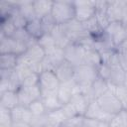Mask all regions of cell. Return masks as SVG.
<instances>
[{
    "label": "cell",
    "mask_w": 127,
    "mask_h": 127,
    "mask_svg": "<svg viewBox=\"0 0 127 127\" xmlns=\"http://www.w3.org/2000/svg\"><path fill=\"white\" fill-rule=\"evenodd\" d=\"M53 19L57 25H64L75 18L74 2L70 1H56L53 4L52 13Z\"/></svg>",
    "instance_id": "1"
},
{
    "label": "cell",
    "mask_w": 127,
    "mask_h": 127,
    "mask_svg": "<svg viewBox=\"0 0 127 127\" xmlns=\"http://www.w3.org/2000/svg\"><path fill=\"white\" fill-rule=\"evenodd\" d=\"M97 77H98V73L96 67L87 64L74 66L73 80L78 85L79 91H81L86 87H89Z\"/></svg>",
    "instance_id": "2"
},
{
    "label": "cell",
    "mask_w": 127,
    "mask_h": 127,
    "mask_svg": "<svg viewBox=\"0 0 127 127\" xmlns=\"http://www.w3.org/2000/svg\"><path fill=\"white\" fill-rule=\"evenodd\" d=\"M96 102L105 112L111 115H114L123 109L122 104L119 101L118 97L110 88L106 92H104L101 96H99L96 99Z\"/></svg>",
    "instance_id": "3"
},
{
    "label": "cell",
    "mask_w": 127,
    "mask_h": 127,
    "mask_svg": "<svg viewBox=\"0 0 127 127\" xmlns=\"http://www.w3.org/2000/svg\"><path fill=\"white\" fill-rule=\"evenodd\" d=\"M0 90L4 91H17L21 87V81L18 74L14 69H1Z\"/></svg>",
    "instance_id": "4"
},
{
    "label": "cell",
    "mask_w": 127,
    "mask_h": 127,
    "mask_svg": "<svg viewBox=\"0 0 127 127\" xmlns=\"http://www.w3.org/2000/svg\"><path fill=\"white\" fill-rule=\"evenodd\" d=\"M64 60L70 63L73 66L84 64V54L85 49L79 44L71 43L65 49H64Z\"/></svg>",
    "instance_id": "5"
},
{
    "label": "cell",
    "mask_w": 127,
    "mask_h": 127,
    "mask_svg": "<svg viewBox=\"0 0 127 127\" xmlns=\"http://www.w3.org/2000/svg\"><path fill=\"white\" fill-rule=\"evenodd\" d=\"M18 98H19V105L29 107L30 104L41 98L42 91L40 85H34V86H22L17 90Z\"/></svg>",
    "instance_id": "6"
},
{
    "label": "cell",
    "mask_w": 127,
    "mask_h": 127,
    "mask_svg": "<svg viewBox=\"0 0 127 127\" xmlns=\"http://www.w3.org/2000/svg\"><path fill=\"white\" fill-rule=\"evenodd\" d=\"M104 33L111 40L116 49L127 37V29L122 25L121 22H111L104 30Z\"/></svg>",
    "instance_id": "7"
},
{
    "label": "cell",
    "mask_w": 127,
    "mask_h": 127,
    "mask_svg": "<svg viewBox=\"0 0 127 127\" xmlns=\"http://www.w3.org/2000/svg\"><path fill=\"white\" fill-rule=\"evenodd\" d=\"M27 46L12 37H5L1 36V43H0V51L1 54H13L16 56L23 55L26 50Z\"/></svg>",
    "instance_id": "8"
},
{
    "label": "cell",
    "mask_w": 127,
    "mask_h": 127,
    "mask_svg": "<svg viewBox=\"0 0 127 127\" xmlns=\"http://www.w3.org/2000/svg\"><path fill=\"white\" fill-rule=\"evenodd\" d=\"M75 8V18L77 21L84 23L94 17L95 15V5L94 1H76L74 2Z\"/></svg>",
    "instance_id": "9"
},
{
    "label": "cell",
    "mask_w": 127,
    "mask_h": 127,
    "mask_svg": "<svg viewBox=\"0 0 127 127\" xmlns=\"http://www.w3.org/2000/svg\"><path fill=\"white\" fill-rule=\"evenodd\" d=\"M60 80L54 70H44L40 73L39 85L42 91L55 92L60 86Z\"/></svg>",
    "instance_id": "10"
},
{
    "label": "cell",
    "mask_w": 127,
    "mask_h": 127,
    "mask_svg": "<svg viewBox=\"0 0 127 127\" xmlns=\"http://www.w3.org/2000/svg\"><path fill=\"white\" fill-rule=\"evenodd\" d=\"M76 92H80V91H79L78 85L73 80V78L71 80H68V81L61 82L60 86L57 90L58 97H59V99L63 105L65 103H68L70 101L72 95Z\"/></svg>",
    "instance_id": "11"
},
{
    "label": "cell",
    "mask_w": 127,
    "mask_h": 127,
    "mask_svg": "<svg viewBox=\"0 0 127 127\" xmlns=\"http://www.w3.org/2000/svg\"><path fill=\"white\" fill-rule=\"evenodd\" d=\"M84 117L90 118V119H93V120H96L99 122H110L113 115L105 112L99 106V104L96 102V100H94L89 103L87 110L84 114Z\"/></svg>",
    "instance_id": "12"
},
{
    "label": "cell",
    "mask_w": 127,
    "mask_h": 127,
    "mask_svg": "<svg viewBox=\"0 0 127 127\" xmlns=\"http://www.w3.org/2000/svg\"><path fill=\"white\" fill-rule=\"evenodd\" d=\"M127 8V1L108 2L107 14L111 22H121Z\"/></svg>",
    "instance_id": "13"
},
{
    "label": "cell",
    "mask_w": 127,
    "mask_h": 127,
    "mask_svg": "<svg viewBox=\"0 0 127 127\" xmlns=\"http://www.w3.org/2000/svg\"><path fill=\"white\" fill-rule=\"evenodd\" d=\"M41 99H42V102H43L47 112L54 111V110H57V109H60L63 107V104L58 97L57 91H55V92L42 91Z\"/></svg>",
    "instance_id": "14"
},
{
    "label": "cell",
    "mask_w": 127,
    "mask_h": 127,
    "mask_svg": "<svg viewBox=\"0 0 127 127\" xmlns=\"http://www.w3.org/2000/svg\"><path fill=\"white\" fill-rule=\"evenodd\" d=\"M57 77L59 78L60 82H64L71 80L73 78V72H74V66L68 63L67 61H64L62 64H60L57 68L54 70Z\"/></svg>",
    "instance_id": "15"
},
{
    "label": "cell",
    "mask_w": 127,
    "mask_h": 127,
    "mask_svg": "<svg viewBox=\"0 0 127 127\" xmlns=\"http://www.w3.org/2000/svg\"><path fill=\"white\" fill-rule=\"evenodd\" d=\"M51 35L54 38L56 45L61 49H65L69 44H71L70 40L64 30L63 25H56V27L51 32Z\"/></svg>",
    "instance_id": "16"
},
{
    "label": "cell",
    "mask_w": 127,
    "mask_h": 127,
    "mask_svg": "<svg viewBox=\"0 0 127 127\" xmlns=\"http://www.w3.org/2000/svg\"><path fill=\"white\" fill-rule=\"evenodd\" d=\"M69 102L73 105V107L75 108L77 114L80 115V116H84V114H85V112L87 110V107H88V105L90 103L88 101V99L80 92L74 93Z\"/></svg>",
    "instance_id": "17"
},
{
    "label": "cell",
    "mask_w": 127,
    "mask_h": 127,
    "mask_svg": "<svg viewBox=\"0 0 127 127\" xmlns=\"http://www.w3.org/2000/svg\"><path fill=\"white\" fill-rule=\"evenodd\" d=\"M0 105L1 107L12 110L19 105V98L17 91H4L0 95Z\"/></svg>",
    "instance_id": "18"
},
{
    "label": "cell",
    "mask_w": 127,
    "mask_h": 127,
    "mask_svg": "<svg viewBox=\"0 0 127 127\" xmlns=\"http://www.w3.org/2000/svg\"><path fill=\"white\" fill-rule=\"evenodd\" d=\"M11 114H12L13 122L17 121V122L30 123L32 120V117H33V114L30 111V109L28 107H25L22 105H18L15 108H13L11 110Z\"/></svg>",
    "instance_id": "19"
},
{
    "label": "cell",
    "mask_w": 127,
    "mask_h": 127,
    "mask_svg": "<svg viewBox=\"0 0 127 127\" xmlns=\"http://www.w3.org/2000/svg\"><path fill=\"white\" fill-rule=\"evenodd\" d=\"M54 2L40 0V1H33V6L35 10V15L38 19H42L52 13Z\"/></svg>",
    "instance_id": "20"
},
{
    "label": "cell",
    "mask_w": 127,
    "mask_h": 127,
    "mask_svg": "<svg viewBox=\"0 0 127 127\" xmlns=\"http://www.w3.org/2000/svg\"><path fill=\"white\" fill-rule=\"evenodd\" d=\"M84 49H85L84 64H87V65L97 68L102 64V59H101L100 53L97 52L93 47H88V48H84Z\"/></svg>",
    "instance_id": "21"
},
{
    "label": "cell",
    "mask_w": 127,
    "mask_h": 127,
    "mask_svg": "<svg viewBox=\"0 0 127 127\" xmlns=\"http://www.w3.org/2000/svg\"><path fill=\"white\" fill-rule=\"evenodd\" d=\"M125 71L120 65H115L111 66L110 74L107 80V83L109 85H114V86H120L123 85L124 78H125Z\"/></svg>",
    "instance_id": "22"
},
{
    "label": "cell",
    "mask_w": 127,
    "mask_h": 127,
    "mask_svg": "<svg viewBox=\"0 0 127 127\" xmlns=\"http://www.w3.org/2000/svg\"><path fill=\"white\" fill-rule=\"evenodd\" d=\"M24 54L27 57H29L30 59H32L33 61L38 62V63H41L46 56V52H45L44 48L38 42H36L35 44L28 47Z\"/></svg>",
    "instance_id": "23"
},
{
    "label": "cell",
    "mask_w": 127,
    "mask_h": 127,
    "mask_svg": "<svg viewBox=\"0 0 127 127\" xmlns=\"http://www.w3.org/2000/svg\"><path fill=\"white\" fill-rule=\"evenodd\" d=\"M25 28L29 32V34L36 40H38L40 37H42L45 34L43 27H42L41 19H38V18H35V19L29 21Z\"/></svg>",
    "instance_id": "24"
},
{
    "label": "cell",
    "mask_w": 127,
    "mask_h": 127,
    "mask_svg": "<svg viewBox=\"0 0 127 127\" xmlns=\"http://www.w3.org/2000/svg\"><path fill=\"white\" fill-rule=\"evenodd\" d=\"M18 56L13 54H1L0 69H14L17 65Z\"/></svg>",
    "instance_id": "25"
},
{
    "label": "cell",
    "mask_w": 127,
    "mask_h": 127,
    "mask_svg": "<svg viewBox=\"0 0 127 127\" xmlns=\"http://www.w3.org/2000/svg\"><path fill=\"white\" fill-rule=\"evenodd\" d=\"M18 9L20 13L23 15V17L29 22L36 17L35 15V10L33 6V2L31 1H25V2H18Z\"/></svg>",
    "instance_id": "26"
},
{
    "label": "cell",
    "mask_w": 127,
    "mask_h": 127,
    "mask_svg": "<svg viewBox=\"0 0 127 127\" xmlns=\"http://www.w3.org/2000/svg\"><path fill=\"white\" fill-rule=\"evenodd\" d=\"M110 127H127V110L122 109L114 114L109 122Z\"/></svg>",
    "instance_id": "27"
},
{
    "label": "cell",
    "mask_w": 127,
    "mask_h": 127,
    "mask_svg": "<svg viewBox=\"0 0 127 127\" xmlns=\"http://www.w3.org/2000/svg\"><path fill=\"white\" fill-rule=\"evenodd\" d=\"M108 86L116 94V96L118 97L119 101L122 104V108L125 109V110H127V89L123 85L114 86V85H109L108 84Z\"/></svg>",
    "instance_id": "28"
},
{
    "label": "cell",
    "mask_w": 127,
    "mask_h": 127,
    "mask_svg": "<svg viewBox=\"0 0 127 127\" xmlns=\"http://www.w3.org/2000/svg\"><path fill=\"white\" fill-rule=\"evenodd\" d=\"M47 115H48V119H49L50 122H52L54 124H57L59 126H61L66 120V117H65L62 108L54 110V111L47 112Z\"/></svg>",
    "instance_id": "29"
},
{
    "label": "cell",
    "mask_w": 127,
    "mask_h": 127,
    "mask_svg": "<svg viewBox=\"0 0 127 127\" xmlns=\"http://www.w3.org/2000/svg\"><path fill=\"white\" fill-rule=\"evenodd\" d=\"M28 108L30 109V111L32 112V114L35 115V116H37V115H43V114H46L47 113V110H46V108H45V106H44L41 98L33 101Z\"/></svg>",
    "instance_id": "30"
},
{
    "label": "cell",
    "mask_w": 127,
    "mask_h": 127,
    "mask_svg": "<svg viewBox=\"0 0 127 127\" xmlns=\"http://www.w3.org/2000/svg\"><path fill=\"white\" fill-rule=\"evenodd\" d=\"M13 123L11 110L0 107V126H11Z\"/></svg>",
    "instance_id": "31"
},
{
    "label": "cell",
    "mask_w": 127,
    "mask_h": 127,
    "mask_svg": "<svg viewBox=\"0 0 127 127\" xmlns=\"http://www.w3.org/2000/svg\"><path fill=\"white\" fill-rule=\"evenodd\" d=\"M41 23H42V27L44 30L45 34H51V32L53 31V29L56 27L57 23L55 22V20L53 19L52 15H48L44 18L41 19Z\"/></svg>",
    "instance_id": "32"
},
{
    "label": "cell",
    "mask_w": 127,
    "mask_h": 127,
    "mask_svg": "<svg viewBox=\"0 0 127 127\" xmlns=\"http://www.w3.org/2000/svg\"><path fill=\"white\" fill-rule=\"evenodd\" d=\"M37 42L44 48L45 51L54 47V46H57L56 43H55V40H54V38L52 37L51 34H44L42 37H40L37 40Z\"/></svg>",
    "instance_id": "33"
},
{
    "label": "cell",
    "mask_w": 127,
    "mask_h": 127,
    "mask_svg": "<svg viewBox=\"0 0 127 127\" xmlns=\"http://www.w3.org/2000/svg\"><path fill=\"white\" fill-rule=\"evenodd\" d=\"M39 77L40 73L37 72H31L29 75H27L23 80L21 85L22 86H34L39 84Z\"/></svg>",
    "instance_id": "34"
},
{
    "label": "cell",
    "mask_w": 127,
    "mask_h": 127,
    "mask_svg": "<svg viewBox=\"0 0 127 127\" xmlns=\"http://www.w3.org/2000/svg\"><path fill=\"white\" fill-rule=\"evenodd\" d=\"M48 122H49V119H48L47 113L43 115H37V116L33 115L30 125L32 127H44Z\"/></svg>",
    "instance_id": "35"
},
{
    "label": "cell",
    "mask_w": 127,
    "mask_h": 127,
    "mask_svg": "<svg viewBox=\"0 0 127 127\" xmlns=\"http://www.w3.org/2000/svg\"><path fill=\"white\" fill-rule=\"evenodd\" d=\"M62 109H63V111H64L66 119H69V118H72V117H75V116L78 115L77 112H76V110H75V108L73 107V105L70 102L64 104L63 107H62Z\"/></svg>",
    "instance_id": "36"
},
{
    "label": "cell",
    "mask_w": 127,
    "mask_h": 127,
    "mask_svg": "<svg viewBox=\"0 0 127 127\" xmlns=\"http://www.w3.org/2000/svg\"><path fill=\"white\" fill-rule=\"evenodd\" d=\"M119 62H120V66L124 69L125 72H127V54L119 53Z\"/></svg>",
    "instance_id": "37"
},
{
    "label": "cell",
    "mask_w": 127,
    "mask_h": 127,
    "mask_svg": "<svg viewBox=\"0 0 127 127\" xmlns=\"http://www.w3.org/2000/svg\"><path fill=\"white\" fill-rule=\"evenodd\" d=\"M11 127H32V126L30 125V123H27V122H17V121H15V122L12 123Z\"/></svg>",
    "instance_id": "38"
},
{
    "label": "cell",
    "mask_w": 127,
    "mask_h": 127,
    "mask_svg": "<svg viewBox=\"0 0 127 127\" xmlns=\"http://www.w3.org/2000/svg\"><path fill=\"white\" fill-rule=\"evenodd\" d=\"M121 23H122V25L127 29V8H126V11H125V14H124V17H123Z\"/></svg>",
    "instance_id": "39"
},
{
    "label": "cell",
    "mask_w": 127,
    "mask_h": 127,
    "mask_svg": "<svg viewBox=\"0 0 127 127\" xmlns=\"http://www.w3.org/2000/svg\"><path fill=\"white\" fill-rule=\"evenodd\" d=\"M44 127H60V126H59V125H57V124H54V123H52V122H50V121H49V122H48Z\"/></svg>",
    "instance_id": "40"
},
{
    "label": "cell",
    "mask_w": 127,
    "mask_h": 127,
    "mask_svg": "<svg viewBox=\"0 0 127 127\" xmlns=\"http://www.w3.org/2000/svg\"><path fill=\"white\" fill-rule=\"evenodd\" d=\"M123 86L127 89V72L125 73V78H124V82H123Z\"/></svg>",
    "instance_id": "41"
},
{
    "label": "cell",
    "mask_w": 127,
    "mask_h": 127,
    "mask_svg": "<svg viewBox=\"0 0 127 127\" xmlns=\"http://www.w3.org/2000/svg\"><path fill=\"white\" fill-rule=\"evenodd\" d=\"M76 127H88V126H87V125H86V124H85V123L83 122V119H82L81 123H79V124H78V125H77Z\"/></svg>",
    "instance_id": "42"
},
{
    "label": "cell",
    "mask_w": 127,
    "mask_h": 127,
    "mask_svg": "<svg viewBox=\"0 0 127 127\" xmlns=\"http://www.w3.org/2000/svg\"><path fill=\"white\" fill-rule=\"evenodd\" d=\"M60 127H72V126H70V125H68L67 123H65V122H64V123H63Z\"/></svg>",
    "instance_id": "43"
},
{
    "label": "cell",
    "mask_w": 127,
    "mask_h": 127,
    "mask_svg": "<svg viewBox=\"0 0 127 127\" xmlns=\"http://www.w3.org/2000/svg\"><path fill=\"white\" fill-rule=\"evenodd\" d=\"M0 127H11V126H0Z\"/></svg>",
    "instance_id": "44"
}]
</instances>
